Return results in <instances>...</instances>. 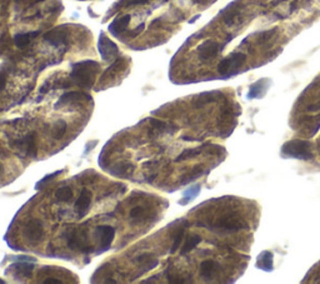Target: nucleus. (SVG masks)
<instances>
[{"instance_id":"nucleus-1","label":"nucleus","mask_w":320,"mask_h":284,"mask_svg":"<svg viewBox=\"0 0 320 284\" xmlns=\"http://www.w3.org/2000/svg\"><path fill=\"white\" fill-rule=\"evenodd\" d=\"M100 66L95 60H83L75 63L72 68L70 79L78 86L84 89L93 88L95 83L96 75H98Z\"/></svg>"},{"instance_id":"nucleus-2","label":"nucleus","mask_w":320,"mask_h":284,"mask_svg":"<svg viewBox=\"0 0 320 284\" xmlns=\"http://www.w3.org/2000/svg\"><path fill=\"white\" fill-rule=\"evenodd\" d=\"M248 226L246 222L243 218L238 217L235 213H225L222 217L215 218L209 227L211 231L218 232V233H236V232H240L241 229L245 228Z\"/></svg>"},{"instance_id":"nucleus-3","label":"nucleus","mask_w":320,"mask_h":284,"mask_svg":"<svg viewBox=\"0 0 320 284\" xmlns=\"http://www.w3.org/2000/svg\"><path fill=\"white\" fill-rule=\"evenodd\" d=\"M246 60V55L241 51H233L228 56L223 58L218 64V73L223 79L234 77L239 74Z\"/></svg>"},{"instance_id":"nucleus-4","label":"nucleus","mask_w":320,"mask_h":284,"mask_svg":"<svg viewBox=\"0 0 320 284\" xmlns=\"http://www.w3.org/2000/svg\"><path fill=\"white\" fill-rule=\"evenodd\" d=\"M281 154L285 158H295L303 159V161H309L313 156L311 153V144L308 140H290L285 143L281 149Z\"/></svg>"},{"instance_id":"nucleus-5","label":"nucleus","mask_w":320,"mask_h":284,"mask_svg":"<svg viewBox=\"0 0 320 284\" xmlns=\"http://www.w3.org/2000/svg\"><path fill=\"white\" fill-rule=\"evenodd\" d=\"M13 148L23 153L24 155L30 156V158H35L38 154L37 149V133L35 132H30L24 137L15 139L13 142Z\"/></svg>"},{"instance_id":"nucleus-6","label":"nucleus","mask_w":320,"mask_h":284,"mask_svg":"<svg viewBox=\"0 0 320 284\" xmlns=\"http://www.w3.org/2000/svg\"><path fill=\"white\" fill-rule=\"evenodd\" d=\"M225 44H222L218 40L213 39H208L204 40L200 45L196 49V54H198V58L200 59L201 61H209L211 59L217 58L218 54L223 50Z\"/></svg>"},{"instance_id":"nucleus-7","label":"nucleus","mask_w":320,"mask_h":284,"mask_svg":"<svg viewBox=\"0 0 320 284\" xmlns=\"http://www.w3.org/2000/svg\"><path fill=\"white\" fill-rule=\"evenodd\" d=\"M23 234L29 243L42 242L43 237H44V223L38 218L29 219L24 227Z\"/></svg>"},{"instance_id":"nucleus-8","label":"nucleus","mask_w":320,"mask_h":284,"mask_svg":"<svg viewBox=\"0 0 320 284\" xmlns=\"http://www.w3.org/2000/svg\"><path fill=\"white\" fill-rule=\"evenodd\" d=\"M44 42L50 44L52 47L60 48L68 45L69 43V31L65 26H58L44 34Z\"/></svg>"},{"instance_id":"nucleus-9","label":"nucleus","mask_w":320,"mask_h":284,"mask_svg":"<svg viewBox=\"0 0 320 284\" xmlns=\"http://www.w3.org/2000/svg\"><path fill=\"white\" fill-rule=\"evenodd\" d=\"M98 49H99V53H100L101 58H103V60L108 61V63L114 60L115 56L119 54L118 45L115 44L114 42H112L106 35H104V33H101L100 38H99Z\"/></svg>"},{"instance_id":"nucleus-10","label":"nucleus","mask_w":320,"mask_h":284,"mask_svg":"<svg viewBox=\"0 0 320 284\" xmlns=\"http://www.w3.org/2000/svg\"><path fill=\"white\" fill-rule=\"evenodd\" d=\"M176 132V125L160 120V119H150V125L148 129V135L150 138H159L164 134H173Z\"/></svg>"},{"instance_id":"nucleus-11","label":"nucleus","mask_w":320,"mask_h":284,"mask_svg":"<svg viewBox=\"0 0 320 284\" xmlns=\"http://www.w3.org/2000/svg\"><path fill=\"white\" fill-rule=\"evenodd\" d=\"M94 237L98 239L101 250H108L115 237V228L112 226H98L94 231Z\"/></svg>"},{"instance_id":"nucleus-12","label":"nucleus","mask_w":320,"mask_h":284,"mask_svg":"<svg viewBox=\"0 0 320 284\" xmlns=\"http://www.w3.org/2000/svg\"><path fill=\"white\" fill-rule=\"evenodd\" d=\"M222 20L225 25L233 26L241 20V9L238 2L231 3L222 12Z\"/></svg>"},{"instance_id":"nucleus-13","label":"nucleus","mask_w":320,"mask_h":284,"mask_svg":"<svg viewBox=\"0 0 320 284\" xmlns=\"http://www.w3.org/2000/svg\"><path fill=\"white\" fill-rule=\"evenodd\" d=\"M220 272H222V266H220L219 262L214 261V259H205V261L201 262L200 267H199V274L206 280L218 277Z\"/></svg>"},{"instance_id":"nucleus-14","label":"nucleus","mask_w":320,"mask_h":284,"mask_svg":"<svg viewBox=\"0 0 320 284\" xmlns=\"http://www.w3.org/2000/svg\"><path fill=\"white\" fill-rule=\"evenodd\" d=\"M66 243L74 250L87 251V253L91 250V247L87 242V238L83 234H80L78 231H70L66 234Z\"/></svg>"},{"instance_id":"nucleus-15","label":"nucleus","mask_w":320,"mask_h":284,"mask_svg":"<svg viewBox=\"0 0 320 284\" xmlns=\"http://www.w3.org/2000/svg\"><path fill=\"white\" fill-rule=\"evenodd\" d=\"M20 259V263H15L13 266H10V270H14V275L17 274L20 278H29L31 277L33 274V270H34V266L33 264H29L26 263V261H30V262H37V259L31 258V257H18Z\"/></svg>"},{"instance_id":"nucleus-16","label":"nucleus","mask_w":320,"mask_h":284,"mask_svg":"<svg viewBox=\"0 0 320 284\" xmlns=\"http://www.w3.org/2000/svg\"><path fill=\"white\" fill-rule=\"evenodd\" d=\"M79 102H91V97L84 91H68L63 94L58 102H56L55 108H60L61 105L73 104V103Z\"/></svg>"},{"instance_id":"nucleus-17","label":"nucleus","mask_w":320,"mask_h":284,"mask_svg":"<svg viewBox=\"0 0 320 284\" xmlns=\"http://www.w3.org/2000/svg\"><path fill=\"white\" fill-rule=\"evenodd\" d=\"M91 198H93V194H91V192L89 191V189H83L82 193H80L79 198L77 199V202H75V212H77V214L79 215V217H84L85 214L88 213V210H89V207L91 204Z\"/></svg>"},{"instance_id":"nucleus-18","label":"nucleus","mask_w":320,"mask_h":284,"mask_svg":"<svg viewBox=\"0 0 320 284\" xmlns=\"http://www.w3.org/2000/svg\"><path fill=\"white\" fill-rule=\"evenodd\" d=\"M134 262H135L139 267L143 268L141 273L153 269V268H155L159 264V261H158L157 257L153 256V254L150 253H144L141 254V256H138L134 259Z\"/></svg>"},{"instance_id":"nucleus-19","label":"nucleus","mask_w":320,"mask_h":284,"mask_svg":"<svg viewBox=\"0 0 320 284\" xmlns=\"http://www.w3.org/2000/svg\"><path fill=\"white\" fill-rule=\"evenodd\" d=\"M130 19L131 17L129 14L123 15V17L115 19L112 24L109 25V31L110 34H113L114 37H119L123 31H125V29L128 28L129 23H130Z\"/></svg>"},{"instance_id":"nucleus-20","label":"nucleus","mask_w":320,"mask_h":284,"mask_svg":"<svg viewBox=\"0 0 320 284\" xmlns=\"http://www.w3.org/2000/svg\"><path fill=\"white\" fill-rule=\"evenodd\" d=\"M269 84H270V82H269L268 79H262V80H259V82L253 84V85L250 86L248 98L254 99V98H260V97L264 96L268 90Z\"/></svg>"},{"instance_id":"nucleus-21","label":"nucleus","mask_w":320,"mask_h":284,"mask_svg":"<svg viewBox=\"0 0 320 284\" xmlns=\"http://www.w3.org/2000/svg\"><path fill=\"white\" fill-rule=\"evenodd\" d=\"M201 242V237L198 234H190L185 238V240L182 244V249H180V254L185 256V254L190 253L194 248L198 247Z\"/></svg>"},{"instance_id":"nucleus-22","label":"nucleus","mask_w":320,"mask_h":284,"mask_svg":"<svg viewBox=\"0 0 320 284\" xmlns=\"http://www.w3.org/2000/svg\"><path fill=\"white\" fill-rule=\"evenodd\" d=\"M39 34H40L39 30L28 31V33H19V34H15V37H14V43H15V45H17L18 48H24V47H26V45L30 44L31 40H33L34 38H37Z\"/></svg>"},{"instance_id":"nucleus-23","label":"nucleus","mask_w":320,"mask_h":284,"mask_svg":"<svg viewBox=\"0 0 320 284\" xmlns=\"http://www.w3.org/2000/svg\"><path fill=\"white\" fill-rule=\"evenodd\" d=\"M257 267L259 268V269L265 270V272L273 270V254L268 250L263 251V253L258 257Z\"/></svg>"},{"instance_id":"nucleus-24","label":"nucleus","mask_w":320,"mask_h":284,"mask_svg":"<svg viewBox=\"0 0 320 284\" xmlns=\"http://www.w3.org/2000/svg\"><path fill=\"white\" fill-rule=\"evenodd\" d=\"M133 172V166L129 162H119L112 169V174L120 178H126Z\"/></svg>"},{"instance_id":"nucleus-25","label":"nucleus","mask_w":320,"mask_h":284,"mask_svg":"<svg viewBox=\"0 0 320 284\" xmlns=\"http://www.w3.org/2000/svg\"><path fill=\"white\" fill-rule=\"evenodd\" d=\"M185 224H187V222H185ZM185 224H183V226L175 228V232H174V234H173V244H171V249H170L171 254L175 253V251L180 248V245L183 244V242H184Z\"/></svg>"},{"instance_id":"nucleus-26","label":"nucleus","mask_w":320,"mask_h":284,"mask_svg":"<svg viewBox=\"0 0 320 284\" xmlns=\"http://www.w3.org/2000/svg\"><path fill=\"white\" fill-rule=\"evenodd\" d=\"M276 33H278V29L276 28L258 31V33L254 34L255 40H257V44L258 45H265L267 43H269L271 39H273L274 35H275Z\"/></svg>"},{"instance_id":"nucleus-27","label":"nucleus","mask_w":320,"mask_h":284,"mask_svg":"<svg viewBox=\"0 0 320 284\" xmlns=\"http://www.w3.org/2000/svg\"><path fill=\"white\" fill-rule=\"evenodd\" d=\"M73 196H74V193H73V189L70 188V186H60V188L56 189L55 194H54L56 201H59V202L72 201Z\"/></svg>"},{"instance_id":"nucleus-28","label":"nucleus","mask_w":320,"mask_h":284,"mask_svg":"<svg viewBox=\"0 0 320 284\" xmlns=\"http://www.w3.org/2000/svg\"><path fill=\"white\" fill-rule=\"evenodd\" d=\"M66 128H68V127H66L65 121L59 119V120H56L55 124L53 125L52 137L54 139H61V138L64 137V134L66 133Z\"/></svg>"},{"instance_id":"nucleus-29","label":"nucleus","mask_w":320,"mask_h":284,"mask_svg":"<svg viewBox=\"0 0 320 284\" xmlns=\"http://www.w3.org/2000/svg\"><path fill=\"white\" fill-rule=\"evenodd\" d=\"M199 193H200V185L198 184V185H194V186H192V188L187 189V191H185V193H184V197H183L184 199H183V201H180L179 203L182 205L188 204V203L192 202Z\"/></svg>"},{"instance_id":"nucleus-30","label":"nucleus","mask_w":320,"mask_h":284,"mask_svg":"<svg viewBox=\"0 0 320 284\" xmlns=\"http://www.w3.org/2000/svg\"><path fill=\"white\" fill-rule=\"evenodd\" d=\"M204 169L203 168H200V167H194L193 168L192 170H190V172H188L187 174L184 175V179L182 180V184H187V183H189V182H193V180H195V179H198L199 177H200V175H203L204 174Z\"/></svg>"},{"instance_id":"nucleus-31","label":"nucleus","mask_w":320,"mask_h":284,"mask_svg":"<svg viewBox=\"0 0 320 284\" xmlns=\"http://www.w3.org/2000/svg\"><path fill=\"white\" fill-rule=\"evenodd\" d=\"M204 149V147H198V148H192V149H187L179 154L178 158L175 159V162H182L185 161V159H190V158H194V156L199 155Z\"/></svg>"},{"instance_id":"nucleus-32","label":"nucleus","mask_w":320,"mask_h":284,"mask_svg":"<svg viewBox=\"0 0 320 284\" xmlns=\"http://www.w3.org/2000/svg\"><path fill=\"white\" fill-rule=\"evenodd\" d=\"M148 2H150V0H122V2L118 3L117 5H114V9L134 7V5H143V4H147Z\"/></svg>"},{"instance_id":"nucleus-33","label":"nucleus","mask_w":320,"mask_h":284,"mask_svg":"<svg viewBox=\"0 0 320 284\" xmlns=\"http://www.w3.org/2000/svg\"><path fill=\"white\" fill-rule=\"evenodd\" d=\"M129 215H130V218L133 219V220H135V222L141 220V219L145 218V208L140 207V205L134 207L133 209L130 210V213H129Z\"/></svg>"},{"instance_id":"nucleus-34","label":"nucleus","mask_w":320,"mask_h":284,"mask_svg":"<svg viewBox=\"0 0 320 284\" xmlns=\"http://www.w3.org/2000/svg\"><path fill=\"white\" fill-rule=\"evenodd\" d=\"M166 277H168V280L170 283L173 284H183V283H188L190 282V280L185 279L184 277H182V275L179 274H175V273H171V272H168L166 273Z\"/></svg>"},{"instance_id":"nucleus-35","label":"nucleus","mask_w":320,"mask_h":284,"mask_svg":"<svg viewBox=\"0 0 320 284\" xmlns=\"http://www.w3.org/2000/svg\"><path fill=\"white\" fill-rule=\"evenodd\" d=\"M61 173H63V170H59V172H55V173H53V174L47 175V177H45L44 179H42V180H40V182H38V183H37V188H38V189H40V188H42V185H44V184H47V183L52 182V180L54 179V178L56 177V175L61 174Z\"/></svg>"},{"instance_id":"nucleus-36","label":"nucleus","mask_w":320,"mask_h":284,"mask_svg":"<svg viewBox=\"0 0 320 284\" xmlns=\"http://www.w3.org/2000/svg\"><path fill=\"white\" fill-rule=\"evenodd\" d=\"M5 85H7V73L0 70V90H3Z\"/></svg>"},{"instance_id":"nucleus-37","label":"nucleus","mask_w":320,"mask_h":284,"mask_svg":"<svg viewBox=\"0 0 320 284\" xmlns=\"http://www.w3.org/2000/svg\"><path fill=\"white\" fill-rule=\"evenodd\" d=\"M144 26H145V25H144V24H140V25H139V26H138V28H136V29H134V30H133V31H131V33H130V37H131V38H134V37H136V35H139V34H140V33H141V31H143V29H144Z\"/></svg>"},{"instance_id":"nucleus-38","label":"nucleus","mask_w":320,"mask_h":284,"mask_svg":"<svg viewBox=\"0 0 320 284\" xmlns=\"http://www.w3.org/2000/svg\"><path fill=\"white\" fill-rule=\"evenodd\" d=\"M96 143H98V140H91V142L88 143L87 147H85V148H87V149H85L84 154H88V153H89V151H90L91 149H93V148H91V147H95Z\"/></svg>"},{"instance_id":"nucleus-39","label":"nucleus","mask_w":320,"mask_h":284,"mask_svg":"<svg viewBox=\"0 0 320 284\" xmlns=\"http://www.w3.org/2000/svg\"><path fill=\"white\" fill-rule=\"evenodd\" d=\"M43 283H63L60 279H56L55 277H49L43 280Z\"/></svg>"},{"instance_id":"nucleus-40","label":"nucleus","mask_w":320,"mask_h":284,"mask_svg":"<svg viewBox=\"0 0 320 284\" xmlns=\"http://www.w3.org/2000/svg\"><path fill=\"white\" fill-rule=\"evenodd\" d=\"M3 172H4V167H3L2 164H0V175L3 174Z\"/></svg>"},{"instance_id":"nucleus-41","label":"nucleus","mask_w":320,"mask_h":284,"mask_svg":"<svg viewBox=\"0 0 320 284\" xmlns=\"http://www.w3.org/2000/svg\"><path fill=\"white\" fill-rule=\"evenodd\" d=\"M0 283H4V280H0Z\"/></svg>"}]
</instances>
